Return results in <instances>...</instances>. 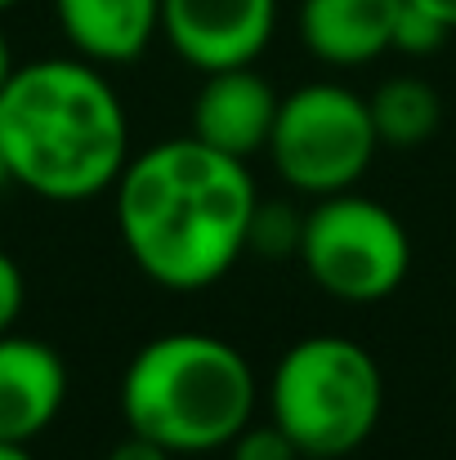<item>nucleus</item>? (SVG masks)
<instances>
[{
    "label": "nucleus",
    "instance_id": "nucleus-8",
    "mask_svg": "<svg viewBox=\"0 0 456 460\" xmlns=\"http://www.w3.org/2000/svg\"><path fill=\"white\" fill-rule=\"evenodd\" d=\"M278 90L251 67H224V72H206L197 99H192V117H188V135L201 139L206 148L224 156H246L269 153V135L278 121Z\"/></svg>",
    "mask_w": 456,
    "mask_h": 460
},
{
    "label": "nucleus",
    "instance_id": "nucleus-11",
    "mask_svg": "<svg viewBox=\"0 0 456 460\" xmlns=\"http://www.w3.org/2000/svg\"><path fill=\"white\" fill-rule=\"evenodd\" d=\"M54 13L67 45L99 67L135 63L161 31V0H54Z\"/></svg>",
    "mask_w": 456,
    "mask_h": 460
},
{
    "label": "nucleus",
    "instance_id": "nucleus-18",
    "mask_svg": "<svg viewBox=\"0 0 456 460\" xmlns=\"http://www.w3.org/2000/svg\"><path fill=\"white\" fill-rule=\"evenodd\" d=\"M416 4H425L430 13H439V18H443V22L456 31V0H416Z\"/></svg>",
    "mask_w": 456,
    "mask_h": 460
},
{
    "label": "nucleus",
    "instance_id": "nucleus-5",
    "mask_svg": "<svg viewBox=\"0 0 456 460\" xmlns=\"http://www.w3.org/2000/svg\"><path fill=\"white\" fill-rule=\"evenodd\" d=\"M304 273L344 305H376L394 296L412 269V242L394 210L371 197L331 192L304 215Z\"/></svg>",
    "mask_w": 456,
    "mask_h": 460
},
{
    "label": "nucleus",
    "instance_id": "nucleus-15",
    "mask_svg": "<svg viewBox=\"0 0 456 460\" xmlns=\"http://www.w3.org/2000/svg\"><path fill=\"white\" fill-rule=\"evenodd\" d=\"M224 452L228 460H300V447L278 425H246Z\"/></svg>",
    "mask_w": 456,
    "mask_h": 460
},
{
    "label": "nucleus",
    "instance_id": "nucleus-7",
    "mask_svg": "<svg viewBox=\"0 0 456 460\" xmlns=\"http://www.w3.org/2000/svg\"><path fill=\"white\" fill-rule=\"evenodd\" d=\"M278 27V0H161V31L170 49L206 72L251 67Z\"/></svg>",
    "mask_w": 456,
    "mask_h": 460
},
{
    "label": "nucleus",
    "instance_id": "nucleus-17",
    "mask_svg": "<svg viewBox=\"0 0 456 460\" xmlns=\"http://www.w3.org/2000/svg\"><path fill=\"white\" fill-rule=\"evenodd\" d=\"M108 460H174V452H165V447H156L148 438H139V434H130V438H121Z\"/></svg>",
    "mask_w": 456,
    "mask_h": 460
},
{
    "label": "nucleus",
    "instance_id": "nucleus-6",
    "mask_svg": "<svg viewBox=\"0 0 456 460\" xmlns=\"http://www.w3.org/2000/svg\"><path fill=\"white\" fill-rule=\"evenodd\" d=\"M380 148L367 99L335 81H313L278 103L269 156L278 174L304 197L349 192Z\"/></svg>",
    "mask_w": 456,
    "mask_h": 460
},
{
    "label": "nucleus",
    "instance_id": "nucleus-10",
    "mask_svg": "<svg viewBox=\"0 0 456 460\" xmlns=\"http://www.w3.org/2000/svg\"><path fill=\"white\" fill-rule=\"evenodd\" d=\"M403 0H300L296 31L326 67H362L394 49Z\"/></svg>",
    "mask_w": 456,
    "mask_h": 460
},
{
    "label": "nucleus",
    "instance_id": "nucleus-4",
    "mask_svg": "<svg viewBox=\"0 0 456 460\" xmlns=\"http://www.w3.org/2000/svg\"><path fill=\"white\" fill-rule=\"evenodd\" d=\"M269 411L300 456L344 460L380 425L385 376L358 340L304 335L273 367Z\"/></svg>",
    "mask_w": 456,
    "mask_h": 460
},
{
    "label": "nucleus",
    "instance_id": "nucleus-13",
    "mask_svg": "<svg viewBox=\"0 0 456 460\" xmlns=\"http://www.w3.org/2000/svg\"><path fill=\"white\" fill-rule=\"evenodd\" d=\"M304 237V215L291 206H273V201H255L251 210V228H246V251L255 255H300Z\"/></svg>",
    "mask_w": 456,
    "mask_h": 460
},
{
    "label": "nucleus",
    "instance_id": "nucleus-22",
    "mask_svg": "<svg viewBox=\"0 0 456 460\" xmlns=\"http://www.w3.org/2000/svg\"><path fill=\"white\" fill-rule=\"evenodd\" d=\"M9 4H18V0H0V9H9Z\"/></svg>",
    "mask_w": 456,
    "mask_h": 460
},
{
    "label": "nucleus",
    "instance_id": "nucleus-19",
    "mask_svg": "<svg viewBox=\"0 0 456 460\" xmlns=\"http://www.w3.org/2000/svg\"><path fill=\"white\" fill-rule=\"evenodd\" d=\"M0 460H36L27 452V443H0Z\"/></svg>",
    "mask_w": 456,
    "mask_h": 460
},
{
    "label": "nucleus",
    "instance_id": "nucleus-16",
    "mask_svg": "<svg viewBox=\"0 0 456 460\" xmlns=\"http://www.w3.org/2000/svg\"><path fill=\"white\" fill-rule=\"evenodd\" d=\"M22 300H27V287H22V269L0 251V335L13 331L18 313H22Z\"/></svg>",
    "mask_w": 456,
    "mask_h": 460
},
{
    "label": "nucleus",
    "instance_id": "nucleus-1",
    "mask_svg": "<svg viewBox=\"0 0 456 460\" xmlns=\"http://www.w3.org/2000/svg\"><path fill=\"white\" fill-rule=\"evenodd\" d=\"M117 233L135 269L165 291L215 287L246 251L260 201L246 161L201 139H165L117 174Z\"/></svg>",
    "mask_w": 456,
    "mask_h": 460
},
{
    "label": "nucleus",
    "instance_id": "nucleus-2",
    "mask_svg": "<svg viewBox=\"0 0 456 460\" xmlns=\"http://www.w3.org/2000/svg\"><path fill=\"white\" fill-rule=\"evenodd\" d=\"M0 148L13 183L45 201H85L130 161L117 90L90 58H40L0 85Z\"/></svg>",
    "mask_w": 456,
    "mask_h": 460
},
{
    "label": "nucleus",
    "instance_id": "nucleus-3",
    "mask_svg": "<svg viewBox=\"0 0 456 460\" xmlns=\"http://www.w3.org/2000/svg\"><path fill=\"white\" fill-rule=\"evenodd\" d=\"M255 411V371L219 335L170 331L144 344L121 376L126 429L174 456L224 452Z\"/></svg>",
    "mask_w": 456,
    "mask_h": 460
},
{
    "label": "nucleus",
    "instance_id": "nucleus-9",
    "mask_svg": "<svg viewBox=\"0 0 456 460\" xmlns=\"http://www.w3.org/2000/svg\"><path fill=\"white\" fill-rule=\"evenodd\" d=\"M67 402L63 358L31 335H0V443H31Z\"/></svg>",
    "mask_w": 456,
    "mask_h": 460
},
{
    "label": "nucleus",
    "instance_id": "nucleus-14",
    "mask_svg": "<svg viewBox=\"0 0 456 460\" xmlns=\"http://www.w3.org/2000/svg\"><path fill=\"white\" fill-rule=\"evenodd\" d=\"M452 36V27L439 18V13H430L425 4H416V0H403V9H398V22H394V49H403V54H434V49H443V40Z\"/></svg>",
    "mask_w": 456,
    "mask_h": 460
},
{
    "label": "nucleus",
    "instance_id": "nucleus-23",
    "mask_svg": "<svg viewBox=\"0 0 456 460\" xmlns=\"http://www.w3.org/2000/svg\"><path fill=\"white\" fill-rule=\"evenodd\" d=\"M300 460H317V456H300Z\"/></svg>",
    "mask_w": 456,
    "mask_h": 460
},
{
    "label": "nucleus",
    "instance_id": "nucleus-12",
    "mask_svg": "<svg viewBox=\"0 0 456 460\" xmlns=\"http://www.w3.org/2000/svg\"><path fill=\"white\" fill-rule=\"evenodd\" d=\"M376 139L389 148H416L425 139H434L439 121H443V103L439 90L421 76H389L376 85V94L367 99Z\"/></svg>",
    "mask_w": 456,
    "mask_h": 460
},
{
    "label": "nucleus",
    "instance_id": "nucleus-21",
    "mask_svg": "<svg viewBox=\"0 0 456 460\" xmlns=\"http://www.w3.org/2000/svg\"><path fill=\"white\" fill-rule=\"evenodd\" d=\"M4 183H13V174H9V161H4V148H0V188Z\"/></svg>",
    "mask_w": 456,
    "mask_h": 460
},
{
    "label": "nucleus",
    "instance_id": "nucleus-20",
    "mask_svg": "<svg viewBox=\"0 0 456 460\" xmlns=\"http://www.w3.org/2000/svg\"><path fill=\"white\" fill-rule=\"evenodd\" d=\"M9 72H13V54H9V40H4V31H0V85L9 81Z\"/></svg>",
    "mask_w": 456,
    "mask_h": 460
}]
</instances>
